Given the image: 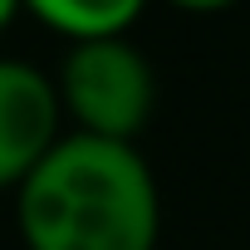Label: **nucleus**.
Returning <instances> with one entry per match:
<instances>
[{
	"label": "nucleus",
	"mask_w": 250,
	"mask_h": 250,
	"mask_svg": "<svg viewBox=\"0 0 250 250\" xmlns=\"http://www.w3.org/2000/svg\"><path fill=\"white\" fill-rule=\"evenodd\" d=\"M15 226L25 250H157V177L138 143L64 133L20 182Z\"/></svg>",
	"instance_id": "nucleus-1"
},
{
	"label": "nucleus",
	"mask_w": 250,
	"mask_h": 250,
	"mask_svg": "<svg viewBox=\"0 0 250 250\" xmlns=\"http://www.w3.org/2000/svg\"><path fill=\"white\" fill-rule=\"evenodd\" d=\"M54 93L74 133L108 138V143H133L157 103V74L147 54L123 35V40H93L69 44L54 74Z\"/></svg>",
	"instance_id": "nucleus-2"
},
{
	"label": "nucleus",
	"mask_w": 250,
	"mask_h": 250,
	"mask_svg": "<svg viewBox=\"0 0 250 250\" xmlns=\"http://www.w3.org/2000/svg\"><path fill=\"white\" fill-rule=\"evenodd\" d=\"M64 108L54 79L30 59H0V191H20V182L54 152Z\"/></svg>",
	"instance_id": "nucleus-3"
},
{
	"label": "nucleus",
	"mask_w": 250,
	"mask_h": 250,
	"mask_svg": "<svg viewBox=\"0 0 250 250\" xmlns=\"http://www.w3.org/2000/svg\"><path fill=\"white\" fill-rule=\"evenodd\" d=\"M35 20L69 44H93L123 40L143 20V5L138 0H35Z\"/></svg>",
	"instance_id": "nucleus-4"
},
{
	"label": "nucleus",
	"mask_w": 250,
	"mask_h": 250,
	"mask_svg": "<svg viewBox=\"0 0 250 250\" xmlns=\"http://www.w3.org/2000/svg\"><path fill=\"white\" fill-rule=\"evenodd\" d=\"M15 25V0H0V35Z\"/></svg>",
	"instance_id": "nucleus-5"
}]
</instances>
